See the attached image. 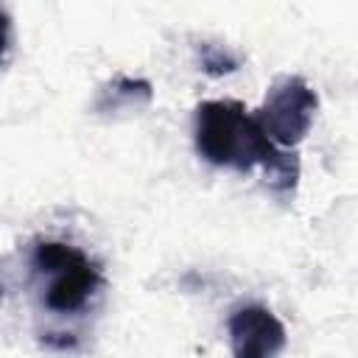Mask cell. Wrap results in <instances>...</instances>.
<instances>
[{
	"mask_svg": "<svg viewBox=\"0 0 358 358\" xmlns=\"http://www.w3.org/2000/svg\"><path fill=\"white\" fill-rule=\"evenodd\" d=\"M28 285L42 313L81 316L103 291L101 266L64 238H34L28 246Z\"/></svg>",
	"mask_w": 358,
	"mask_h": 358,
	"instance_id": "obj_2",
	"label": "cell"
},
{
	"mask_svg": "<svg viewBox=\"0 0 358 358\" xmlns=\"http://www.w3.org/2000/svg\"><path fill=\"white\" fill-rule=\"evenodd\" d=\"M313 109H316V95L313 90L302 81V78H282L280 84L271 87L257 123L263 126V131L268 134V140L274 143H296L310 120H313Z\"/></svg>",
	"mask_w": 358,
	"mask_h": 358,
	"instance_id": "obj_3",
	"label": "cell"
},
{
	"mask_svg": "<svg viewBox=\"0 0 358 358\" xmlns=\"http://www.w3.org/2000/svg\"><path fill=\"white\" fill-rule=\"evenodd\" d=\"M235 358H274L285 347L282 322L263 305H243L229 316Z\"/></svg>",
	"mask_w": 358,
	"mask_h": 358,
	"instance_id": "obj_4",
	"label": "cell"
},
{
	"mask_svg": "<svg viewBox=\"0 0 358 358\" xmlns=\"http://www.w3.org/2000/svg\"><path fill=\"white\" fill-rule=\"evenodd\" d=\"M196 148L213 165H229L249 171L252 165H266L274 182H294L296 165L288 154H280L257 115H246L238 101H204L196 109Z\"/></svg>",
	"mask_w": 358,
	"mask_h": 358,
	"instance_id": "obj_1",
	"label": "cell"
}]
</instances>
